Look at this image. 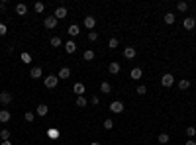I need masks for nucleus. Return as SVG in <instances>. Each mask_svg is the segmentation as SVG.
<instances>
[{
  "label": "nucleus",
  "instance_id": "nucleus-42",
  "mask_svg": "<svg viewBox=\"0 0 196 145\" xmlns=\"http://www.w3.org/2000/svg\"><path fill=\"white\" fill-rule=\"evenodd\" d=\"M0 145H12V141H2Z\"/></svg>",
  "mask_w": 196,
  "mask_h": 145
},
{
  "label": "nucleus",
  "instance_id": "nucleus-9",
  "mask_svg": "<svg viewBox=\"0 0 196 145\" xmlns=\"http://www.w3.org/2000/svg\"><path fill=\"white\" fill-rule=\"evenodd\" d=\"M135 55H137L135 47H126V49H124V57H126V59H130V61H131V59H134Z\"/></svg>",
  "mask_w": 196,
  "mask_h": 145
},
{
  "label": "nucleus",
  "instance_id": "nucleus-5",
  "mask_svg": "<svg viewBox=\"0 0 196 145\" xmlns=\"http://www.w3.org/2000/svg\"><path fill=\"white\" fill-rule=\"evenodd\" d=\"M12 98H14V96H12V94H10V92H6V90H4V92H2V94H0V104H4V106H8V104H10V102H12Z\"/></svg>",
  "mask_w": 196,
  "mask_h": 145
},
{
  "label": "nucleus",
  "instance_id": "nucleus-29",
  "mask_svg": "<svg viewBox=\"0 0 196 145\" xmlns=\"http://www.w3.org/2000/svg\"><path fill=\"white\" fill-rule=\"evenodd\" d=\"M186 135H188L190 139L196 135V127H194V126H188V127H186Z\"/></svg>",
  "mask_w": 196,
  "mask_h": 145
},
{
  "label": "nucleus",
  "instance_id": "nucleus-43",
  "mask_svg": "<svg viewBox=\"0 0 196 145\" xmlns=\"http://www.w3.org/2000/svg\"><path fill=\"white\" fill-rule=\"evenodd\" d=\"M90 145H100V143H98V141H92V143H90Z\"/></svg>",
  "mask_w": 196,
  "mask_h": 145
},
{
  "label": "nucleus",
  "instance_id": "nucleus-39",
  "mask_svg": "<svg viewBox=\"0 0 196 145\" xmlns=\"http://www.w3.org/2000/svg\"><path fill=\"white\" fill-rule=\"evenodd\" d=\"M98 96H92V98H90V104H94V106H98Z\"/></svg>",
  "mask_w": 196,
  "mask_h": 145
},
{
  "label": "nucleus",
  "instance_id": "nucleus-6",
  "mask_svg": "<svg viewBox=\"0 0 196 145\" xmlns=\"http://www.w3.org/2000/svg\"><path fill=\"white\" fill-rule=\"evenodd\" d=\"M182 26H184V30H194L196 20H194V18H190V16H186V18H184V22H182Z\"/></svg>",
  "mask_w": 196,
  "mask_h": 145
},
{
  "label": "nucleus",
  "instance_id": "nucleus-19",
  "mask_svg": "<svg viewBox=\"0 0 196 145\" xmlns=\"http://www.w3.org/2000/svg\"><path fill=\"white\" fill-rule=\"evenodd\" d=\"M65 49H67V53H75L77 51V43H75V41H67Z\"/></svg>",
  "mask_w": 196,
  "mask_h": 145
},
{
  "label": "nucleus",
  "instance_id": "nucleus-15",
  "mask_svg": "<svg viewBox=\"0 0 196 145\" xmlns=\"http://www.w3.org/2000/svg\"><path fill=\"white\" fill-rule=\"evenodd\" d=\"M16 14H18V16H26V14H28V6H26V4H18V6H16Z\"/></svg>",
  "mask_w": 196,
  "mask_h": 145
},
{
  "label": "nucleus",
  "instance_id": "nucleus-11",
  "mask_svg": "<svg viewBox=\"0 0 196 145\" xmlns=\"http://www.w3.org/2000/svg\"><path fill=\"white\" fill-rule=\"evenodd\" d=\"M10 118H12V116H10L8 110H0V123H8Z\"/></svg>",
  "mask_w": 196,
  "mask_h": 145
},
{
  "label": "nucleus",
  "instance_id": "nucleus-27",
  "mask_svg": "<svg viewBox=\"0 0 196 145\" xmlns=\"http://www.w3.org/2000/svg\"><path fill=\"white\" fill-rule=\"evenodd\" d=\"M159 143H163V145H165V143H169V133H159Z\"/></svg>",
  "mask_w": 196,
  "mask_h": 145
},
{
  "label": "nucleus",
  "instance_id": "nucleus-23",
  "mask_svg": "<svg viewBox=\"0 0 196 145\" xmlns=\"http://www.w3.org/2000/svg\"><path fill=\"white\" fill-rule=\"evenodd\" d=\"M86 104H88V102H86L84 96H77V106H78V108H84Z\"/></svg>",
  "mask_w": 196,
  "mask_h": 145
},
{
  "label": "nucleus",
  "instance_id": "nucleus-32",
  "mask_svg": "<svg viewBox=\"0 0 196 145\" xmlns=\"http://www.w3.org/2000/svg\"><path fill=\"white\" fill-rule=\"evenodd\" d=\"M47 135H49L51 139H57V137H59V131H57V130H47Z\"/></svg>",
  "mask_w": 196,
  "mask_h": 145
},
{
  "label": "nucleus",
  "instance_id": "nucleus-38",
  "mask_svg": "<svg viewBox=\"0 0 196 145\" xmlns=\"http://www.w3.org/2000/svg\"><path fill=\"white\" fill-rule=\"evenodd\" d=\"M6 31H8V28L4 24H0V35H6Z\"/></svg>",
  "mask_w": 196,
  "mask_h": 145
},
{
  "label": "nucleus",
  "instance_id": "nucleus-31",
  "mask_svg": "<svg viewBox=\"0 0 196 145\" xmlns=\"http://www.w3.org/2000/svg\"><path fill=\"white\" fill-rule=\"evenodd\" d=\"M24 118H26V122H34L35 120V114H34V112H26Z\"/></svg>",
  "mask_w": 196,
  "mask_h": 145
},
{
  "label": "nucleus",
  "instance_id": "nucleus-14",
  "mask_svg": "<svg viewBox=\"0 0 196 145\" xmlns=\"http://www.w3.org/2000/svg\"><path fill=\"white\" fill-rule=\"evenodd\" d=\"M78 34H81V28H78L77 24H73V26H69V35H73V37H77Z\"/></svg>",
  "mask_w": 196,
  "mask_h": 145
},
{
  "label": "nucleus",
  "instance_id": "nucleus-18",
  "mask_svg": "<svg viewBox=\"0 0 196 145\" xmlns=\"http://www.w3.org/2000/svg\"><path fill=\"white\" fill-rule=\"evenodd\" d=\"M100 92H102V94H110V92H112L110 83H102V84H100Z\"/></svg>",
  "mask_w": 196,
  "mask_h": 145
},
{
  "label": "nucleus",
  "instance_id": "nucleus-3",
  "mask_svg": "<svg viewBox=\"0 0 196 145\" xmlns=\"http://www.w3.org/2000/svg\"><path fill=\"white\" fill-rule=\"evenodd\" d=\"M161 84H163V87H165V88H169V87H173V84H174V77H173L171 73L163 75V77H161Z\"/></svg>",
  "mask_w": 196,
  "mask_h": 145
},
{
  "label": "nucleus",
  "instance_id": "nucleus-34",
  "mask_svg": "<svg viewBox=\"0 0 196 145\" xmlns=\"http://www.w3.org/2000/svg\"><path fill=\"white\" fill-rule=\"evenodd\" d=\"M20 57H22V61H24V63H31V55H30V53H22Z\"/></svg>",
  "mask_w": 196,
  "mask_h": 145
},
{
  "label": "nucleus",
  "instance_id": "nucleus-4",
  "mask_svg": "<svg viewBox=\"0 0 196 145\" xmlns=\"http://www.w3.org/2000/svg\"><path fill=\"white\" fill-rule=\"evenodd\" d=\"M110 112H114V114H122V112H124V104H122L120 100H114L112 104H110Z\"/></svg>",
  "mask_w": 196,
  "mask_h": 145
},
{
  "label": "nucleus",
  "instance_id": "nucleus-7",
  "mask_svg": "<svg viewBox=\"0 0 196 145\" xmlns=\"http://www.w3.org/2000/svg\"><path fill=\"white\" fill-rule=\"evenodd\" d=\"M94 26H96V18H94V16H86V18H84V28L92 30Z\"/></svg>",
  "mask_w": 196,
  "mask_h": 145
},
{
  "label": "nucleus",
  "instance_id": "nucleus-24",
  "mask_svg": "<svg viewBox=\"0 0 196 145\" xmlns=\"http://www.w3.org/2000/svg\"><path fill=\"white\" fill-rule=\"evenodd\" d=\"M174 20H177V18H174L173 12H167L165 14V24H174Z\"/></svg>",
  "mask_w": 196,
  "mask_h": 145
},
{
  "label": "nucleus",
  "instance_id": "nucleus-20",
  "mask_svg": "<svg viewBox=\"0 0 196 145\" xmlns=\"http://www.w3.org/2000/svg\"><path fill=\"white\" fill-rule=\"evenodd\" d=\"M178 88H181V90H188L190 88V80H186V79L178 80Z\"/></svg>",
  "mask_w": 196,
  "mask_h": 145
},
{
  "label": "nucleus",
  "instance_id": "nucleus-22",
  "mask_svg": "<svg viewBox=\"0 0 196 145\" xmlns=\"http://www.w3.org/2000/svg\"><path fill=\"white\" fill-rule=\"evenodd\" d=\"M82 59H84V61H92V59H94V51L92 49H86V51H84V55H82Z\"/></svg>",
  "mask_w": 196,
  "mask_h": 145
},
{
  "label": "nucleus",
  "instance_id": "nucleus-13",
  "mask_svg": "<svg viewBox=\"0 0 196 145\" xmlns=\"http://www.w3.org/2000/svg\"><path fill=\"white\" fill-rule=\"evenodd\" d=\"M73 90H75V94L84 96V90H86V88H84V84H82V83H77L75 87H73Z\"/></svg>",
  "mask_w": 196,
  "mask_h": 145
},
{
  "label": "nucleus",
  "instance_id": "nucleus-40",
  "mask_svg": "<svg viewBox=\"0 0 196 145\" xmlns=\"http://www.w3.org/2000/svg\"><path fill=\"white\" fill-rule=\"evenodd\" d=\"M6 8H8V2H6V0H4V2H0V10H2V12H4Z\"/></svg>",
  "mask_w": 196,
  "mask_h": 145
},
{
  "label": "nucleus",
  "instance_id": "nucleus-2",
  "mask_svg": "<svg viewBox=\"0 0 196 145\" xmlns=\"http://www.w3.org/2000/svg\"><path fill=\"white\" fill-rule=\"evenodd\" d=\"M57 22H59V20H57L55 16H47V18L43 20V26H45L47 30H55L57 28Z\"/></svg>",
  "mask_w": 196,
  "mask_h": 145
},
{
  "label": "nucleus",
  "instance_id": "nucleus-36",
  "mask_svg": "<svg viewBox=\"0 0 196 145\" xmlns=\"http://www.w3.org/2000/svg\"><path fill=\"white\" fill-rule=\"evenodd\" d=\"M88 39H90V41H96V39H98V34H96V31H90V34H88Z\"/></svg>",
  "mask_w": 196,
  "mask_h": 145
},
{
  "label": "nucleus",
  "instance_id": "nucleus-28",
  "mask_svg": "<svg viewBox=\"0 0 196 145\" xmlns=\"http://www.w3.org/2000/svg\"><path fill=\"white\" fill-rule=\"evenodd\" d=\"M0 139H2V141H8V139H10V130H2V131H0Z\"/></svg>",
  "mask_w": 196,
  "mask_h": 145
},
{
  "label": "nucleus",
  "instance_id": "nucleus-30",
  "mask_svg": "<svg viewBox=\"0 0 196 145\" xmlns=\"http://www.w3.org/2000/svg\"><path fill=\"white\" fill-rule=\"evenodd\" d=\"M177 10H178V12H186V10H188V4H186V2H178V4H177Z\"/></svg>",
  "mask_w": 196,
  "mask_h": 145
},
{
  "label": "nucleus",
  "instance_id": "nucleus-8",
  "mask_svg": "<svg viewBox=\"0 0 196 145\" xmlns=\"http://www.w3.org/2000/svg\"><path fill=\"white\" fill-rule=\"evenodd\" d=\"M53 16H55L57 20H63V18H67V8H65V6H59V8L55 10V14H53Z\"/></svg>",
  "mask_w": 196,
  "mask_h": 145
},
{
  "label": "nucleus",
  "instance_id": "nucleus-10",
  "mask_svg": "<svg viewBox=\"0 0 196 145\" xmlns=\"http://www.w3.org/2000/svg\"><path fill=\"white\" fill-rule=\"evenodd\" d=\"M57 77H59V80H61V79H69V77H71V69H69V67H61Z\"/></svg>",
  "mask_w": 196,
  "mask_h": 145
},
{
  "label": "nucleus",
  "instance_id": "nucleus-41",
  "mask_svg": "<svg viewBox=\"0 0 196 145\" xmlns=\"http://www.w3.org/2000/svg\"><path fill=\"white\" fill-rule=\"evenodd\" d=\"M184 145H196V141H194V139H188V141L184 143Z\"/></svg>",
  "mask_w": 196,
  "mask_h": 145
},
{
  "label": "nucleus",
  "instance_id": "nucleus-33",
  "mask_svg": "<svg viewBox=\"0 0 196 145\" xmlns=\"http://www.w3.org/2000/svg\"><path fill=\"white\" fill-rule=\"evenodd\" d=\"M108 47H110V49H116V47H118V39H116V37H112V39L108 41Z\"/></svg>",
  "mask_w": 196,
  "mask_h": 145
},
{
  "label": "nucleus",
  "instance_id": "nucleus-35",
  "mask_svg": "<svg viewBox=\"0 0 196 145\" xmlns=\"http://www.w3.org/2000/svg\"><path fill=\"white\" fill-rule=\"evenodd\" d=\"M112 127H114L112 120H104V130H112Z\"/></svg>",
  "mask_w": 196,
  "mask_h": 145
},
{
  "label": "nucleus",
  "instance_id": "nucleus-12",
  "mask_svg": "<svg viewBox=\"0 0 196 145\" xmlns=\"http://www.w3.org/2000/svg\"><path fill=\"white\" fill-rule=\"evenodd\" d=\"M47 112H49L47 104H39L38 108H35V114H38V116H47Z\"/></svg>",
  "mask_w": 196,
  "mask_h": 145
},
{
  "label": "nucleus",
  "instance_id": "nucleus-25",
  "mask_svg": "<svg viewBox=\"0 0 196 145\" xmlns=\"http://www.w3.org/2000/svg\"><path fill=\"white\" fill-rule=\"evenodd\" d=\"M63 45V41H61V37H51V47H61Z\"/></svg>",
  "mask_w": 196,
  "mask_h": 145
},
{
  "label": "nucleus",
  "instance_id": "nucleus-21",
  "mask_svg": "<svg viewBox=\"0 0 196 145\" xmlns=\"http://www.w3.org/2000/svg\"><path fill=\"white\" fill-rule=\"evenodd\" d=\"M141 75H143V71H141L139 67H135L134 71H131V79H134V80H137V79H141Z\"/></svg>",
  "mask_w": 196,
  "mask_h": 145
},
{
  "label": "nucleus",
  "instance_id": "nucleus-26",
  "mask_svg": "<svg viewBox=\"0 0 196 145\" xmlns=\"http://www.w3.org/2000/svg\"><path fill=\"white\" fill-rule=\"evenodd\" d=\"M34 10H35L38 14H41V12L45 10V4H43V2H35V4H34Z\"/></svg>",
  "mask_w": 196,
  "mask_h": 145
},
{
  "label": "nucleus",
  "instance_id": "nucleus-17",
  "mask_svg": "<svg viewBox=\"0 0 196 145\" xmlns=\"http://www.w3.org/2000/svg\"><path fill=\"white\" fill-rule=\"evenodd\" d=\"M108 71L112 73V75H118V73H120V63H116V61L110 63V65H108Z\"/></svg>",
  "mask_w": 196,
  "mask_h": 145
},
{
  "label": "nucleus",
  "instance_id": "nucleus-16",
  "mask_svg": "<svg viewBox=\"0 0 196 145\" xmlns=\"http://www.w3.org/2000/svg\"><path fill=\"white\" fill-rule=\"evenodd\" d=\"M41 75H43V73H41V67H34V69L30 71V77H31V79H39Z\"/></svg>",
  "mask_w": 196,
  "mask_h": 145
},
{
  "label": "nucleus",
  "instance_id": "nucleus-37",
  "mask_svg": "<svg viewBox=\"0 0 196 145\" xmlns=\"http://www.w3.org/2000/svg\"><path fill=\"white\" fill-rule=\"evenodd\" d=\"M137 94H147V88L143 87V84H139V87H137Z\"/></svg>",
  "mask_w": 196,
  "mask_h": 145
},
{
  "label": "nucleus",
  "instance_id": "nucleus-1",
  "mask_svg": "<svg viewBox=\"0 0 196 145\" xmlns=\"http://www.w3.org/2000/svg\"><path fill=\"white\" fill-rule=\"evenodd\" d=\"M43 84L47 88H55L57 84H59V77H55V75H49V77L43 79Z\"/></svg>",
  "mask_w": 196,
  "mask_h": 145
}]
</instances>
